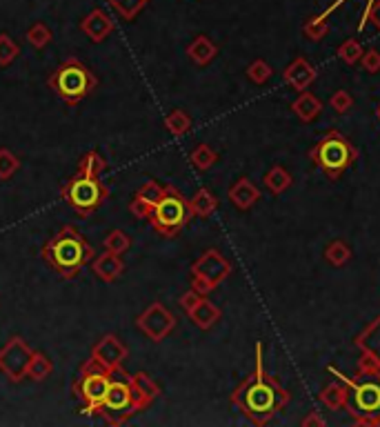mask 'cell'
I'll return each instance as SVG.
<instances>
[{
    "label": "cell",
    "mask_w": 380,
    "mask_h": 427,
    "mask_svg": "<svg viewBox=\"0 0 380 427\" xmlns=\"http://www.w3.org/2000/svg\"><path fill=\"white\" fill-rule=\"evenodd\" d=\"M149 0H109V7L123 20H134L142 9L147 7Z\"/></svg>",
    "instance_id": "20"
},
{
    "label": "cell",
    "mask_w": 380,
    "mask_h": 427,
    "mask_svg": "<svg viewBox=\"0 0 380 427\" xmlns=\"http://www.w3.org/2000/svg\"><path fill=\"white\" fill-rule=\"evenodd\" d=\"M136 327L147 336L151 343H161L167 339L172 330L176 327V318L169 309L161 303H151L145 312L138 314L136 318Z\"/></svg>",
    "instance_id": "9"
},
{
    "label": "cell",
    "mask_w": 380,
    "mask_h": 427,
    "mask_svg": "<svg viewBox=\"0 0 380 427\" xmlns=\"http://www.w3.org/2000/svg\"><path fill=\"white\" fill-rule=\"evenodd\" d=\"M165 187H167V185H161L158 180H147V183L134 194V198L142 201L147 207H154L156 203L161 201L163 194H165Z\"/></svg>",
    "instance_id": "25"
},
{
    "label": "cell",
    "mask_w": 380,
    "mask_h": 427,
    "mask_svg": "<svg viewBox=\"0 0 380 427\" xmlns=\"http://www.w3.org/2000/svg\"><path fill=\"white\" fill-rule=\"evenodd\" d=\"M165 127H167V132H169V134L182 136V134H187V132H189L191 121H189V116H187L185 111H182V109H174V111L165 118Z\"/></svg>",
    "instance_id": "27"
},
{
    "label": "cell",
    "mask_w": 380,
    "mask_h": 427,
    "mask_svg": "<svg viewBox=\"0 0 380 427\" xmlns=\"http://www.w3.org/2000/svg\"><path fill=\"white\" fill-rule=\"evenodd\" d=\"M149 210H151V207H147L145 203L138 201V198H132V203H129V212H132V216L140 218V221H147Z\"/></svg>",
    "instance_id": "30"
},
{
    "label": "cell",
    "mask_w": 380,
    "mask_h": 427,
    "mask_svg": "<svg viewBox=\"0 0 380 427\" xmlns=\"http://www.w3.org/2000/svg\"><path fill=\"white\" fill-rule=\"evenodd\" d=\"M318 161L325 170L336 172L340 167H345L349 163V151L347 145L340 140H327L323 142V147L318 149Z\"/></svg>",
    "instance_id": "15"
},
{
    "label": "cell",
    "mask_w": 380,
    "mask_h": 427,
    "mask_svg": "<svg viewBox=\"0 0 380 427\" xmlns=\"http://www.w3.org/2000/svg\"><path fill=\"white\" fill-rule=\"evenodd\" d=\"M236 403L245 409L247 416H252L256 421H263L278 407V394H276V390H273V385L267 383L258 374L252 383H247L245 387H240V392L236 394Z\"/></svg>",
    "instance_id": "7"
},
{
    "label": "cell",
    "mask_w": 380,
    "mask_h": 427,
    "mask_svg": "<svg viewBox=\"0 0 380 427\" xmlns=\"http://www.w3.org/2000/svg\"><path fill=\"white\" fill-rule=\"evenodd\" d=\"M347 403L356 416H376L380 414V383H360L349 392Z\"/></svg>",
    "instance_id": "12"
},
{
    "label": "cell",
    "mask_w": 380,
    "mask_h": 427,
    "mask_svg": "<svg viewBox=\"0 0 380 427\" xmlns=\"http://www.w3.org/2000/svg\"><path fill=\"white\" fill-rule=\"evenodd\" d=\"M111 379H114V372L96 365L94 360H85L72 385V392L83 403L81 414H85V416H94V414L100 412Z\"/></svg>",
    "instance_id": "4"
},
{
    "label": "cell",
    "mask_w": 380,
    "mask_h": 427,
    "mask_svg": "<svg viewBox=\"0 0 380 427\" xmlns=\"http://www.w3.org/2000/svg\"><path fill=\"white\" fill-rule=\"evenodd\" d=\"M129 356V349L127 345L118 339L116 334H107V336H102V339L91 347V356L89 360H94L96 365L104 367V370H109V372H121L123 370V363H125V358Z\"/></svg>",
    "instance_id": "10"
},
{
    "label": "cell",
    "mask_w": 380,
    "mask_h": 427,
    "mask_svg": "<svg viewBox=\"0 0 380 427\" xmlns=\"http://www.w3.org/2000/svg\"><path fill=\"white\" fill-rule=\"evenodd\" d=\"M27 43L36 49H45L51 41H54V34H51V29L47 27L45 22H34L32 27L27 29Z\"/></svg>",
    "instance_id": "22"
},
{
    "label": "cell",
    "mask_w": 380,
    "mask_h": 427,
    "mask_svg": "<svg viewBox=\"0 0 380 427\" xmlns=\"http://www.w3.org/2000/svg\"><path fill=\"white\" fill-rule=\"evenodd\" d=\"M129 383H132L134 390V398H136V407L138 412L147 409L156 398L161 396V387L156 383L147 372H138L134 377H129Z\"/></svg>",
    "instance_id": "14"
},
{
    "label": "cell",
    "mask_w": 380,
    "mask_h": 427,
    "mask_svg": "<svg viewBox=\"0 0 380 427\" xmlns=\"http://www.w3.org/2000/svg\"><path fill=\"white\" fill-rule=\"evenodd\" d=\"M96 85L98 81L96 76L91 74V69H87L85 65L74 56L62 60L47 79V87L60 100L67 102V105H78L81 100H85L96 89Z\"/></svg>",
    "instance_id": "2"
},
{
    "label": "cell",
    "mask_w": 380,
    "mask_h": 427,
    "mask_svg": "<svg viewBox=\"0 0 380 427\" xmlns=\"http://www.w3.org/2000/svg\"><path fill=\"white\" fill-rule=\"evenodd\" d=\"M60 196L78 216L87 218L109 198V187L102 183L100 176H89L78 172L62 185Z\"/></svg>",
    "instance_id": "3"
},
{
    "label": "cell",
    "mask_w": 380,
    "mask_h": 427,
    "mask_svg": "<svg viewBox=\"0 0 380 427\" xmlns=\"http://www.w3.org/2000/svg\"><path fill=\"white\" fill-rule=\"evenodd\" d=\"M147 221L161 236H165V238L178 236V231L189 221L187 201L182 198V194L176 187L167 185L161 201L149 210Z\"/></svg>",
    "instance_id": "5"
},
{
    "label": "cell",
    "mask_w": 380,
    "mask_h": 427,
    "mask_svg": "<svg viewBox=\"0 0 380 427\" xmlns=\"http://www.w3.org/2000/svg\"><path fill=\"white\" fill-rule=\"evenodd\" d=\"M100 414L107 425H125L134 414H138L134 390H132V383H129L127 374L123 379H111L107 396H104V403L100 407Z\"/></svg>",
    "instance_id": "6"
},
{
    "label": "cell",
    "mask_w": 380,
    "mask_h": 427,
    "mask_svg": "<svg viewBox=\"0 0 380 427\" xmlns=\"http://www.w3.org/2000/svg\"><path fill=\"white\" fill-rule=\"evenodd\" d=\"M34 349L27 345V341L14 336L5 343V347L0 349V372L11 383H20L22 379H27V367L32 360Z\"/></svg>",
    "instance_id": "8"
},
{
    "label": "cell",
    "mask_w": 380,
    "mask_h": 427,
    "mask_svg": "<svg viewBox=\"0 0 380 427\" xmlns=\"http://www.w3.org/2000/svg\"><path fill=\"white\" fill-rule=\"evenodd\" d=\"M20 170V161L7 147H0V180H9Z\"/></svg>",
    "instance_id": "28"
},
{
    "label": "cell",
    "mask_w": 380,
    "mask_h": 427,
    "mask_svg": "<svg viewBox=\"0 0 380 427\" xmlns=\"http://www.w3.org/2000/svg\"><path fill=\"white\" fill-rule=\"evenodd\" d=\"M198 301H201V299H198V292L194 290V292H187L185 296H182V299H180V305L185 307L187 312H189V309H191V307H194L196 303H198Z\"/></svg>",
    "instance_id": "31"
},
{
    "label": "cell",
    "mask_w": 380,
    "mask_h": 427,
    "mask_svg": "<svg viewBox=\"0 0 380 427\" xmlns=\"http://www.w3.org/2000/svg\"><path fill=\"white\" fill-rule=\"evenodd\" d=\"M51 372H54V363H51V358L45 352H34L32 360H29V367H27V379L41 383V381H45L49 377Z\"/></svg>",
    "instance_id": "18"
},
{
    "label": "cell",
    "mask_w": 380,
    "mask_h": 427,
    "mask_svg": "<svg viewBox=\"0 0 380 427\" xmlns=\"http://www.w3.org/2000/svg\"><path fill=\"white\" fill-rule=\"evenodd\" d=\"M374 18H376V22H378V27H380V5H378V9L374 11Z\"/></svg>",
    "instance_id": "32"
},
{
    "label": "cell",
    "mask_w": 380,
    "mask_h": 427,
    "mask_svg": "<svg viewBox=\"0 0 380 427\" xmlns=\"http://www.w3.org/2000/svg\"><path fill=\"white\" fill-rule=\"evenodd\" d=\"M129 248H132V238H129L123 229H111L107 238H104V250L111 254L123 256L125 252H129Z\"/></svg>",
    "instance_id": "24"
},
{
    "label": "cell",
    "mask_w": 380,
    "mask_h": 427,
    "mask_svg": "<svg viewBox=\"0 0 380 427\" xmlns=\"http://www.w3.org/2000/svg\"><path fill=\"white\" fill-rule=\"evenodd\" d=\"M81 32L89 38L91 43H102V41H107L109 34L114 32V20L107 11L94 9L81 20Z\"/></svg>",
    "instance_id": "13"
},
{
    "label": "cell",
    "mask_w": 380,
    "mask_h": 427,
    "mask_svg": "<svg viewBox=\"0 0 380 427\" xmlns=\"http://www.w3.org/2000/svg\"><path fill=\"white\" fill-rule=\"evenodd\" d=\"M107 170V163L98 151H87L85 156L78 161V172L89 174V176H102Z\"/></svg>",
    "instance_id": "21"
},
{
    "label": "cell",
    "mask_w": 380,
    "mask_h": 427,
    "mask_svg": "<svg viewBox=\"0 0 380 427\" xmlns=\"http://www.w3.org/2000/svg\"><path fill=\"white\" fill-rule=\"evenodd\" d=\"M189 316L191 320L196 323L198 327L207 330V327H212L216 318H218V309L212 305V303H207V301H198L191 309H189Z\"/></svg>",
    "instance_id": "19"
},
{
    "label": "cell",
    "mask_w": 380,
    "mask_h": 427,
    "mask_svg": "<svg viewBox=\"0 0 380 427\" xmlns=\"http://www.w3.org/2000/svg\"><path fill=\"white\" fill-rule=\"evenodd\" d=\"M91 269H94V274L100 280L114 283L125 271V263L121 261V256L118 254H111V252L104 250L100 256H96L94 261H91Z\"/></svg>",
    "instance_id": "16"
},
{
    "label": "cell",
    "mask_w": 380,
    "mask_h": 427,
    "mask_svg": "<svg viewBox=\"0 0 380 427\" xmlns=\"http://www.w3.org/2000/svg\"><path fill=\"white\" fill-rule=\"evenodd\" d=\"M227 263L216 252H207L198 263L194 265V290L209 292L214 285L227 274Z\"/></svg>",
    "instance_id": "11"
},
{
    "label": "cell",
    "mask_w": 380,
    "mask_h": 427,
    "mask_svg": "<svg viewBox=\"0 0 380 427\" xmlns=\"http://www.w3.org/2000/svg\"><path fill=\"white\" fill-rule=\"evenodd\" d=\"M20 56V45L7 32L0 34V67H7Z\"/></svg>",
    "instance_id": "26"
},
{
    "label": "cell",
    "mask_w": 380,
    "mask_h": 427,
    "mask_svg": "<svg viewBox=\"0 0 380 427\" xmlns=\"http://www.w3.org/2000/svg\"><path fill=\"white\" fill-rule=\"evenodd\" d=\"M94 248L74 225L60 227L41 250L43 261L62 278H76L89 261H94Z\"/></svg>",
    "instance_id": "1"
},
{
    "label": "cell",
    "mask_w": 380,
    "mask_h": 427,
    "mask_svg": "<svg viewBox=\"0 0 380 427\" xmlns=\"http://www.w3.org/2000/svg\"><path fill=\"white\" fill-rule=\"evenodd\" d=\"M214 161H216V154L207 145H201L191 154V163H194V167H198V170H207L209 165H214Z\"/></svg>",
    "instance_id": "29"
},
{
    "label": "cell",
    "mask_w": 380,
    "mask_h": 427,
    "mask_svg": "<svg viewBox=\"0 0 380 427\" xmlns=\"http://www.w3.org/2000/svg\"><path fill=\"white\" fill-rule=\"evenodd\" d=\"M189 207V216H207L209 212H214L216 207V201L212 198V194H209L207 189H201L196 196L187 203Z\"/></svg>",
    "instance_id": "23"
},
{
    "label": "cell",
    "mask_w": 380,
    "mask_h": 427,
    "mask_svg": "<svg viewBox=\"0 0 380 427\" xmlns=\"http://www.w3.org/2000/svg\"><path fill=\"white\" fill-rule=\"evenodd\" d=\"M187 56L196 62V65H207L216 56V45L209 41L207 36H198L196 41L187 47Z\"/></svg>",
    "instance_id": "17"
}]
</instances>
